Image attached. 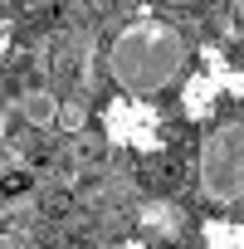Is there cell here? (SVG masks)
<instances>
[{
    "instance_id": "cell-1",
    "label": "cell",
    "mask_w": 244,
    "mask_h": 249,
    "mask_svg": "<svg viewBox=\"0 0 244 249\" xmlns=\"http://www.w3.org/2000/svg\"><path fill=\"white\" fill-rule=\"evenodd\" d=\"M186 64V39L171 30V25H132V30H122L112 39V54H107V69L122 88H132V93H157L166 88Z\"/></svg>"
},
{
    "instance_id": "cell-2",
    "label": "cell",
    "mask_w": 244,
    "mask_h": 249,
    "mask_svg": "<svg viewBox=\"0 0 244 249\" xmlns=\"http://www.w3.org/2000/svg\"><path fill=\"white\" fill-rule=\"evenodd\" d=\"M200 191L220 205L244 200V122L215 127L200 147Z\"/></svg>"
},
{
    "instance_id": "cell-3",
    "label": "cell",
    "mask_w": 244,
    "mask_h": 249,
    "mask_svg": "<svg viewBox=\"0 0 244 249\" xmlns=\"http://www.w3.org/2000/svg\"><path fill=\"white\" fill-rule=\"evenodd\" d=\"M20 112H25V117L35 122V127H49V122H54V112H59V103H54L49 93H25Z\"/></svg>"
},
{
    "instance_id": "cell-4",
    "label": "cell",
    "mask_w": 244,
    "mask_h": 249,
    "mask_svg": "<svg viewBox=\"0 0 244 249\" xmlns=\"http://www.w3.org/2000/svg\"><path fill=\"white\" fill-rule=\"evenodd\" d=\"M122 249H137V244H122Z\"/></svg>"
}]
</instances>
